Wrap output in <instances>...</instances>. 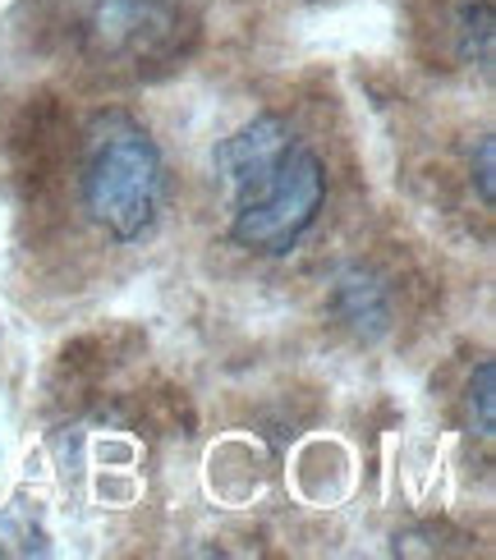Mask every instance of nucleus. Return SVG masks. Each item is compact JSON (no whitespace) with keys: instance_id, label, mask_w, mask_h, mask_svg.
Segmentation results:
<instances>
[{"instance_id":"nucleus-1","label":"nucleus","mask_w":496,"mask_h":560,"mask_svg":"<svg viewBox=\"0 0 496 560\" xmlns=\"http://www.w3.org/2000/svg\"><path fill=\"white\" fill-rule=\"evenodd\" d=\"M165 198V161L148 129L134 120H106L92 133L83 166V207L115 244L143 240Z\"/></svg>"},{"instance_id":"nucleus-2","label":"nucleus","mask_w":496,"mask_h":560,"mask_svg":"<svg viewBox=\"0 0 496 560\" xmlns=\"http://www.w3.org/2000/svg\"><path fill=\"white\" fill-rule=\"evenodd\" d=\"M326 202V166L313 148L295 143L280 166L253 189L244 202H234L230 240L257 253V258H286V253L309 235Z\"/></svg>"},{"instance_id":"nucleus-3","label":"nucleus","mask_w":496,"mask_h":560,"mask_svg":"<svg viewBox=\"0 0 496 560\" xmlns=\"http://www.w3.org/2000/svg\"><path fill=\"white\" fill-rule=\"evenodd\" d=\"M295 143L299 138L280 115H257V120H249L244 129L221 138L211 161H217V175L226 179L230 198L244 202L253 189H263V179L280 166V156H286Z\"/></svg>"},{"instance_id":"nucleus-4","label":"nucleus","mask_w":496,"mask_h":560,"mask_svg":"<svg viewBox=\"0 0 496 560\" xmlns=\"http://www.w3.org/2000/svg\"><path fill=\"white\" fill-rule=\"evenodd\" d=\"M331 313L341 317L359 340H377L391 326V290L382 276H372L364 267H345L331 285Z\"/></svg>"},{"instance_id":"nucleus-5","label":"nucleus","mask_w":496,"mask_h":560,"mask_svg":"<svg viewBox=\"0 0 496 560\" xmlns=\"http://www.w3.org/2000/svg\"><path fill=\"white\" fill-rule=\"evenodd\" d=\"M464 418L469 428H474L478 436H496V363L483 359L474 368V377H469V390H464Z\"/></svg>"},{"instance_id":"nucleus-6","label":"nucleus","mask_w":496,"mask_h":560,"mask_svg":"<svg viewBox=\"0 0 496 560\" xmlns=\"http://www.w3.org/2000/svg\"><path fill=\"white\" fill-rule=\"evenodd\" d=\"M469 175H474V189L483 198V207L496 202V138L483 133L478 148H474V161H469Z\"/></svg>"}]
</instances>
